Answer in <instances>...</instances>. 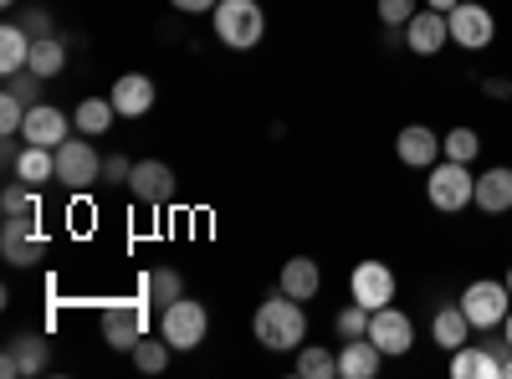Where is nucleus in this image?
Segmentation results:
<instances>
[{
	"mask_svg": "<svg viewBox=\"0 0 512 379\" xmlns=\"http://www.w3.org/2000/svg\"><path fill=\"white\" fill-rule=\"evenodd\" d=\"M251 333H256V344H262V349H272V354H292V349H303V339H308V313H303V303L287 298V292L277 287L272 298L256 308Z\"/></svg>",
	"mask_w": 512,
	"mask_h": 379,
	"instance_id": "f257e3e1",
	"label": "nucleus"
},
{
	"mask_svg": "<svg viewBox=\"0 0 512 379\" xmlns=\"http://www.w3.org/2000/svg\"><path fill=\"white\" fill-rule=\"evenodd\" d=\"M425 200H431L441 216H461L466 205H477V175H472V164L436 159L431 170H425Z\"/></svg>",
	"mask_w": 512,
	"mask_h": 379,
	"instance_id": "f03ea898",
	"label": "nucleus"
},
{
	"mask_svg": "<svg viewBox=\"0 0 512 379\" xmlns=\"http://www.w3.org/2000/svg\"><path fill=\"white\" fill-rule=\"evenodd\" d=\"M210 21H216L221 47H231V52H251L256 41L267 36V16L256 0H221V6L210 11Z\"/></svg>",
	"mask_w": 512,
	"mask_h": 379,
	"instance_id": "7ed1b4c3",
	"label": "nucleus"
},
{
	"mask_svg": "<svg viewBox=\"0 0 512 379\" xmlns=\"http://www.w3.org/2000/svg\"><path fill=\"white\" fill-rule=\"evenodd\" d=\"M103 344L118 354H134V344L149 333V298H113L103 308Z\"/></svg>",
	"mask_w": 512,
	"mask_h": 379,
	"instance_id": "20e7f679",
	"label": "nucleus"
},
{
	"mask_svg": "<svg viewBox=\"0 0 512 379\" xmlns=\"http://www.w3.org/2000/svg\"><path fill=\"white\" fill-rule=\"evenodd\" d=\"M461 313L472 318V328H477V333L502 328V318L512 313V292H507V282H497V277H477V282H466V292H461Z\"/></svg>",
	"mask_w": 512,
	"mask_h": 379,
	"instance_id": "39448f33",
	"label": "nucleus"
},
{
	"mask_svg": "<svg viewBox=\"0 0 512 379\" xmlns=\"http://www.w3.org/2000/svg\"><path fill=\"white\" fill-rule=\"evenodd\" d=\"M159 333H164L169 344H175V354H195V349L205 344V333H210V313H205V303H195V298L169 303V308L159 313Z\"/></svg>",
	"mask_w": 512,
	"mask_h": 379,
	"instance_id": "423d86ee",
	"label": "nucleus"
},
{
	"mask_svg": "<svg viewBox=\"0 0 512 379\" xmlns=\"http://www.w3.org/2000/svg\"><path fill=\"white\" fill-rule=\"evenodd\" d=\"M446 26H451V41L461 52H487L497 41V16L482 6V0H461L456 11H446Z\"/></svg>",
	"mask_w": 512,
	"mask_h": 379,
	"instance_id": "0eeeda50",
	"label": "nucleus"
},
{
	"mask_svg": "<svg viewBox=\"0 0 512 379\" xmlns=\"http://www.w3.org/2000/svg\"><path fill=\"white\" fill-rule=\"evenodd\" d=\"M98 180H103V159H98V149L88 144V134L57 144V185L88 190V185H98Z\"/></svg>",
	"mask_w": 512,
	"mask_h": 379,
	"instance_id": "6e6552de",
	"label": "nucleus"
},
{
	"mask_svg": "<svg viewBox=\"0 0 512 379\" xmlns=\"http://www.w3.org/2000/svg\"><path fill=\"white\" fill-rule=\"evenodd\" d=\"M0 257L11 267H36L47 257V236H41L36 216H6V226H0Z\"/></svg>",
	"mask_w": 512,
	"mask_h": 379,
	"instance_id": "1a4fd4ad",
	"label": "nucleus"
},
{
	"mask_svg": "<svg viewBox=\"0 0 512 379\" xmlns=\"http://www.w3.org/2000/svg\"><path fill=\"white\" fill-rule=\"evenodd\" d=\"M175 190H180V180H175V170H169L164 159H134V175H128V195H134L139 205L164 210L169 200H175Z\"/></svg>",
	"mask_w": 512,
	"mask_h": 379,
	"instance_id": "9d476101",
	"label": "nucleus"
},
{
	"mask_svg": "<svg viewBox=\"0 0 512 379\" xmlns=\"http://www.w3.org/2000/svg\"><path fill=\"white\" fill-rule=\"evenodd\" d=\"M369 339L384 349V359H400V354L415 349V323H410V313H400L395 303H384V308L369 313Z\"/></svg>",
	"mask_w": 512,
	"mask_h": 379,
	"instance_id": "9b49d317",
	"label": "nucleus"
},
{
	"mask_svg": "<svg viewBox=\"0 0 512 379\" xmlns=\"http://www.w3.org/2000/svg\"><path fill=\"white\" fill-rule=\"evenodd\" d=\"M451 41V26H446V16L441 11H415L410 21H405V52H415V57H441V47Z\"/></svg>",
	"mask_w": 512,
	"mask_h": 379,
	"instance_id": "f8f14e48",
	"label": "nucleus"
},
{
	"mask_svg": "<svg viewBox=\"0 0 512 379\" xmlns=\"http://www.w3.org/2000/svg\"><path fill=\"white\" fill-rule=\"evenodd\" d=\"M349 292H354V303H364L374 313L384 303H395V272L384 262H359L354 277H349Z\"/></svg>",
	"mask_w": 512,
	"mask_h": 379,
	"instance_id": "ddd939ff",
	"label": "nucleus"
},
{
	"mask_svg": "<svg viewBox=\"0 0 512 379\" xmlns=\"http://www.w3.org/2000/svg\"><path fill=\"white\" fill-rule=\"evenodd\" d=\"M395 154L405 170H431V164L441 159V134L425 129V123H405V129L395 134Z\"/></svg>",
	"mask_w": 512,
	"mask_h": 379,
	"instance_id": "4468645a",
	"label": "nucleus"
},
{
	"mask_svg": "<svg viewBox=\"0 0 512 379\" xmlns=\"http://www.w3.org/2000/svg\"><path fill=\"white\" fill-rule=\"evenodd\" d=\"M67 113L62 108H52V103H31L26 108V123H21V139L26 144H41V149H57V144H67Z\"/></svg>",
	"mask_w": 512,
	"mask_h": 379,
	"instance_id": "2eb2a0df",
	"label": "nucleus"
},
{
	"mask_svg": "<svg viewBox=\"0 0 512 379\" xmlns=\"http://www.w3.org/2000/svg\"><path fill=\"white\" fill-rule=\"evenodd\" d=\"M52 364V344L41 339V333H16V339L6 344V359H0V374H41Z\"/></svg>",
	"mask_w": 512,
	"mask_h": 379,
	"instance_id": "dca6fc26",
	"label": "nucleus"
},
{
	"mask_svg": "<svg viewBox=\"0 0 512 379\" xmlns=\"http://www.w3.org/2000/svg\"><path fill=\"white\" fill-rule=\"evenodd\" d=\"M113 108H118V118H144L149 108H154V98H159V88H154V77H144V72H123L118 82H113Z\"/></svg>",
	"mask_w": 512,
	"mask_h": 379,
	"instance_id": "f3484780",
	"label": "nucleus"
},
{
	"mask_svg": "<svg viewBox=\"0 0 512 379\" xmlns=\"http://www.w3.org/2000/svg\"><path fill=\"white\" fill-rule=\"evenodd\" d=\"M451 379H502V354L492 344H461L451 354Z\"/></svg>",
	"mask_w": 512,
	"mask_h": 379,
	"instance_id": "a211bd4d",
	"label": "nucleus"
},
{
	"mask_svg": "<svg viewBox=\"0 0 512 379\" xmlns=\"http://www.w3.org/2000/svg\"><path fill=\"white\" fill-rule=\"evenodd\" d=\"M277 287L287 292V298L308 303V298H318V292H323V267H318L313 257H292V262H282Z\"/></svg>",
	"mask_w": 512,
	"mask_h": 379,
	"instance_id": "6ab92c4d",
	"label": "nucleus"
},
{
	"mask_svg": "<svg viewBox=\"0 0 512 379\" xmlns=\"http://www.w3.org/2000/svg\"><path fill=\"white\" fill-rule=\"evenodd\" d=\"M477 210L482 216H507L512 210V170L507 164H492V170L477 175Z\"/></svg>",
	"mask_w": 512,
	"mask_h": 379,
	"instance_id": "aec40b11",
	"label": "nucleus"
},
{
	"mask_svg": "<svg viewBox=\"0 0 512 379\" xmlns=\"http://www.w3.org/2000/svg\"><path fill=\"white\" fill-rule=\"evenodd\" d=\"M384 364V349L374 339H344L338 349V379H374Z\"/></svg>",
	"mask_w": 512,
	"mask_h": 379,
	"instance_id": "412c9836",
	"label": "nucleus"
},
{
	"mask_svg": "<svg viewBox=\"0 0 512 379\" xmlns=\"http://www.w3.org/2000/svg\"><path fill=\"white\" fill-rule=\"evenodd\" d=\"M472 318L461 313V303H446V308H436V318H431V339L446 349V354H456L461 344H472Z\"/></svg>",
	"mask_w": 512,
	"mask_h": 379,
	"instance_id": "4be33fe9",
	"label": "nucleus"
},
{
	"mask_svg": "<svg viewBox=\"0 0 512 379\" xmlns=\"http://www.w3.org/2000/svg\"><path fill=\"white\" fill-rule=\"evenodd\" d=\"M11 175H16V180H26L31 190H41V185H52V180H57V149H41V144H26Z\"/></svg>",
	"mask_w": 512,
	"mask_h": 379,
	"instance_id": "5701e85b",
	"label": "nucleus"
},
{
	"mask_svg": "<svg viewBox=\"0 0 512 379\" xmlns=\"http://www.w3.org/2000/svg\"><path fill=\"white\" fill-rule=\"evenodd\" d=\"M113 118H118L113 98H82V103L72 108V123H77V134H88V139H103V134L113 129Z\"/></svg>",
	"mask_w": 512,
	"mask_h": 379,
	"instance_id": "b1692460",
	"label": "nucleus"
},
{
	"mask_svg": "<svg viewBox=\"0 0 512 379\" xmlns=\"http://www.w3.org/2000/svg\"><path fill=\"white\" fill-rule=\"evenodd\" d=\"M31 62V31L21 21L0 26V72H21Z\"/></svg>",
	"mask_w": 512,
	"mask_h": 379,
	"instance_id": "393cba45",
	"label": "nucleus"
},
{
	"mask_svg": "<svg viewBox=\"0 0 512 379\" xmlns=\"http://www.w3.org/2000/svg\"><path fill=\"white\" fill-rule=\"evenodd\" d=\"M144 298L164 313L169 303H180V298H185V277H180L175 267H154V272H144Z\"/></svg>",
	"mask_w": 512,
	"mask_h": 379,
	"instance_id": "a878e982",
	"label": "nucleus"
},
{
	"mask_svg": "<svg viewBox=\"0 0 512 379\" xmlns=\"http://www.w3.org/2000/svg\"><path fill=\"white\" fill-rule=\"evenodd\" d=\"M36 77H57L62 67H67V41L62 36H41V41H31V62H26Z\"/></svg>",
	"mask_w": 512,
	"mask_h": 379,
	"instance_id": "bb28decb",
	"label": "nucleus"
},
{
	"mask_svg": "<svg viewBox=\"0 0 512 379\" xmlns=\"http://www.w3.org/2000/svg\"><path fill=\"white\" fill-rule=\"evenodd\" d=\"M169 354H175V344H169L164 333H159V339H154V333H144V339L134 344V364H139V374H164V369H169Z\"/></svg>",
	"mask_w": 512,
	"mask_h": 379,
	"instance_id": "cd10ccee",
	"label": "nucleus"
},
{
	"mask_svg": "<svg viewBox=\"0 0 512 379\" xmlns=\"http://www.w3.org/2000/svg\"><path fill=\"white\" fill-rule=\"evenodd\" d=\"M482 154V134L466 129V123H456L451 134H441V159H456V164H472Z\"/></svg>",
	"mask_w": 512,
	"mask_h": 379,
	"instance_id": "c85d7f7f",
	"label": "nucleus"
},
{
	"mask_svg": "<svg viewBox=\"0 0 512 379\" xmlns=\"http://www.w3.org/2000/svg\"><path fill=\"white\" fill-rule=\"evenodd\" d=\"M297 374L303 379H333L338 374V354H328L323 344H303L297 349Z\"/></svg>",
	"mask_w": 512,
	"mask_h": 379,
	"instance_id": "c756f323",
	"label": "nucleus"
},
{
	"mask_svg": "<svg viewBox=\"0 0 512 379\" xmlns=\"http://www.w3.org/2000/svg\"><path fill=\"white\" fill-rule=\"evenodd\" d=\"M0 216H36V190L11 175V185L0 190Z\"/></svg>",
	"mask_w": 512,
	"mask_h": 379,
	"instance_id": "7c9ffc66",
	"label": "nucleus"
},
{
	"mask_svg": "<svg viewBox=\"0 0 512 379\" xmlns=\"http://www.w3.org/2000/svg\"><path fill=\"white\" fill-rule=\"evenodd\" d=\"M333 328H338V339H369V308L364 303H349L344 313L333 318Z\"/></svg>",
	"mask_w": 512,
	"mask_h": 379,
	"instance_id": "2f4dec72",
	"label": "nucleus"
},
{
	"mask_svg": "<svg viewBox=\"0 0 512 379\" xmlns=\"http://www.w3.org/2000/svg\"><path fill=\"white\" fill-rule=\"evenodd\" d=\"M26 98L16 93H0V134H21V123H26Z\"/></svg>",
	"mask_w": 512,
	"mask_h": 379,
	"instance_id": "473e14b6",
	"label": "nucleus"
},
{
	"mask_svg": "<svg viewBox=\"0 0 512 379\" xmlns=\"http://www.w3.org/2000/svg\"><path fill=\"white\" fill-rule=\"evenodd\" d=\"M41 82H47V77H36L31 67H21V72H6V93H16V98L36 103V98H41Z\"/></svg>",
	"mask_w": 512,
	"mask_h": 379,
	"instance_id": "72a5a7b5",
	"label": "nucleus"
},
{
	"mask_svg": "<svg viewBox=\"0 0 512 379\" xmlns=\"http://www.w3.org/2000/svg\"><path fill=\"white\" fill-rule=\"evenodd\" d=\"M420 11V0H379V21L384 26H400L405 31V21Z\"/></svg>",
	"mask_w": 512,
	"mask_h": 379,
	"instance_id": "f704fd0d",
	"label": "nucleus"
},
{
	"mask_svg": "<svg viewBox=\"0 0 512 379\" xmlns=\"http://www.w3.org/2000/svg\"><path fill=\"white\" fill-rule=\"evenodd\" d=\"M128 175H134V159H128V154H108L103 159V180L108 185H128Z\"/></svg>",
	"mask_w": 512,
	"mask_h": 379,
	"instance_id": "c9c22d12",
	"label": "nucleus"
},
{
	"mask_svg": "<svg viewBox=\"0 0 512 379\" xmlns=\"http://www.w3.org/2000/svg\"><path fill=\"white\" fill-rule=\"evenodd\" d=\"M21 26L31 31V41H41V36H52V16H47V11H41V6H31V11L21 16Z\"/></svg>",
	"mask_w": 512,
	"mask_h": 379,
	"instance_id": "e433bc0d",
	"label": "nucleus"
},
{
	"mask_svg": "<svg viewBox=\"0 0 512 379\" xmlns=\"http://www.w3.org/2000/svg\"><path fill=\"white\" fill-rule=\"evenodd\" d=\"M482 93H487L492 103H507V98H512V82H507V77H482Z\"/></svg>",
	"mask_w": 512,
	"mask_h": 379,
	"instance_id": "4c0bfd02",
	"label": "nucleus"
},
{
	"mask_svg": "<svg viewBox=\"0 0 512 379\" xmlns=\"http://www.w3.org/2000/svg\"><path fill=\"white\" fill-rule=\"evenodd\" d=\"M175 11H185V16H205V11H216L221 0H169Z\"/></svg>",
	"mask_w": 512,
	"mask_h": 379,
	"instance_id": "58836bf2",
	"label": "nucleus"
},
{
	"mask_svg": "<svg viewBox=\"0 0 512 379\" xmlns=\"http://www.w3.org/2000/svg\"><path fill=\"white\" fill-rule=\"evenodd\" d=\"M425 6H431V11H441V16H446V11H456V6H461V0H425Z\"/></svg>",
	"mask_w": 512,
	"mask_h": 379,
	"instance_id": "ea45409f",
	"label": "nucleus"
},
{
	"mask_svg": "<svg viewBox=\"0 0 512 379\" xmlns=\"http://www.w3.org/2000/svg\"><path fill=\"white\" fill-rule=\"evenodd\" d=\"M502 339H507V344H512V313H507V318H502Z\"/></svg>",
	"mask_w": 512,
	"mask_h": 379,
	"instance_id": "a19ab883",
	"label": "nucleus"
},
{
	"mask_svg": "<svg viewBox=\"0 0 512 379\" xmlns=\"http://www.w3.org/2000/svg\"><path fill=\"white\" fill-rule=\"evenodd\" d=\"M502 379H512V354H507V359H502Z\"/></svg>",
	"mask_w": 512,
	"mask_h": 379,
	"instance_id": "79ce46f5",
	"label": "nucleus"
},
{
	"mask_svg": "<svg viewBox=\"0 0 512 379\" xmlns=\"http://www.w3.org/2000/svg\"><path fill=\"white\" fill-rule=\"evenodd\" d=\"M502 282H507V292H512V267H507V277H502Z\"/></svg>",
	"mask_w": 512,
	"mask_h": 379,
	"instance_id": "37998d69",
	"label": "nucleus"
},
{
	"mask_svg": "<svg viewBox=\"0 0 512 379\" xmlns=\"http://www.w3.org/2000/svg\"><path fill=\"white\" fill-rule=\"evenodd\" d=\"M0 6H6V11H16V0H0Z\"/></svg>",
	"mask_w": 512,
	"mask_h": 379,
	"instance_id": "c03bdc74",
	"label": "nucleus"
}]
</instances>
